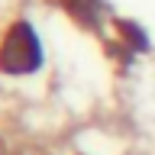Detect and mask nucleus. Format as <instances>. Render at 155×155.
Segmentation results:
<instances>
[{
    "label": "nucleus",
    "mask_w": 155,
    "mask_h": 155,
    "mask_svg": "<svg viewBox=\"0 0 155 155\" xmlns=\"http://www.w3.org/2000/svg\"><path fill=\"white\" fill-rule=\"evenodd\" d=\"M42 65V48L29 23H13L0 42V71L7 74H29Z\"/></svg>",
    "instance_id": "1"
},
{
    "label": "nucleus",
    "mask_w": 155,
    "mask_h": 155,
    "mask_svg": "<svg viewBox=\"0 0 155 155\" xmlns=\"http://www.w3.org/2000/svg\"><path fill=\"white\" fill-rule=\"evenodd\" d=\"M58 7L65 10L68 16H74L84 26H100V7L97 0H55Z\"/></svg>",
    "instance_id": "2"
},
{
    "label": "nucleus",
    "mask_w": 155,
    "mask_h": 155,
    "mask_svg": "<svg viewBox=\"0 0 155 155\" xmlns=\"http://www.w3.org/2000/svg\"><path fill=\"white\" fill-rule=\"evenodd\" d=\"M16 155H45V152H39V149H19Z\"/></svg>",
    "instance_id": "3"
},
{
    "label": "nucleus",
    "mask_w": 155,
    "mask_h": 155,
    "mask_svg": "<svg viewBox=\"0 0 155 155\" xmlns=\"http://www.w3.org/2000/svg\"><path fill=\"white\" fill-rule=\"evenodd\" d=\"M0 155H7V149H3V142H0Z\"/></svg>",
    "instance_id": "4"
}]
</instances>
